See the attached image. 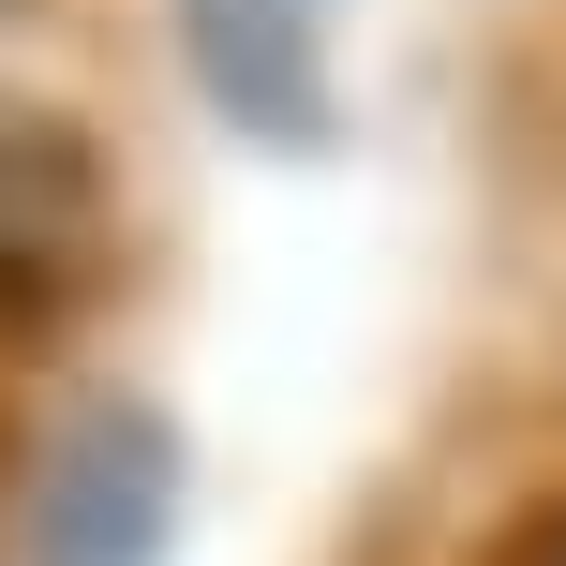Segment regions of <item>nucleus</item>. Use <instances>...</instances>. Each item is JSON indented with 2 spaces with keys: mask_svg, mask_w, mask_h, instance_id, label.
Segmentation results:
<instances>
[{
  "mask_svg": "<svg viewBox=\"0 0 566 566\" xmlns=\"http://www.w3.org/2000/svg\"><path fill=\"white\" fill-rule=\"evenodd\" d=\"M165 60L239 149L343 135V0H165Z\"/></svg>",
  "mask_w": 566,
  "mask_h": 566,
  "instance_id": "nucleus-1",
  "label": "nucleus"
},
{
  "mask_svg": "<svg viewBox=\"0 0 566 566\" xmlns=\"http://www.w3.org/2000/svg\"><path fill=\"white\" fill-rule=\"evenodd\" d=\"M179 522V432L135 388L60 402L45 462H30V566H149Z\"/></svg>",
  "mask_w": 566,
  "mask_h": 566,
  "instance_id": "nucleus-2",
  "label": "nucleus"
},
{
  "mask_svg": "<svg viewBox=\"0 0 566 566\" xmlns=\"http://www.w3.org/2000/svg\"><path fill=\"white\" fill-rule=\"evenodd\" d=\"M90 239H105V179H90V149L60 135L45 105L0 90V313H60L75 269H90Z\"/></svg>",
  "mask_w": 566,
  "mask_h": 566,
  "instance_id": "nucleus-3",
  "label": "nucleus"
}]
</instances>
